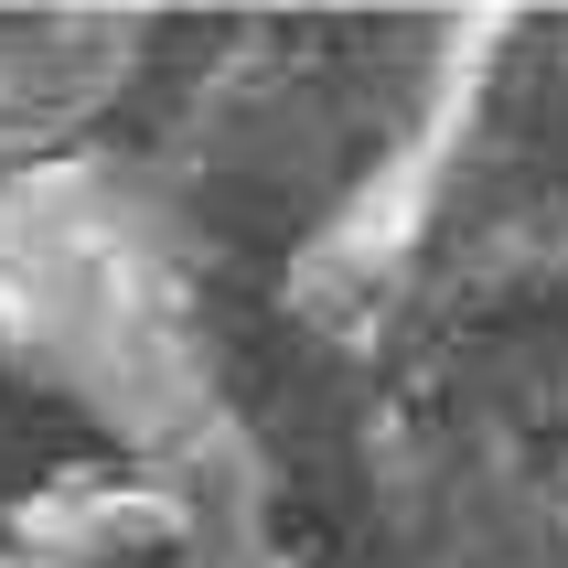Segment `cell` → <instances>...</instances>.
I'll list each match as a JSON object with an SVG mask.
<instances>
[{
	"mask_svg": "<svg viewBox=\"0 0 568 568\" xmlns=\"http://www.w3.org/2000/svg\"><path fill=\"white\" fill-rule=\"evenodd\" d=\"M140 75V22L119 11H0V183L75 161Z\"/></svg>",
	"mask_w": 568,
	"mask_h": 568,
	"instance_id": "cell-2",
	"label": "cell"
},
{
	"mask_svg": "<svg viewBox=\"0 0 568 568\" xmlns=\"http://www.w3.org/2000/svg\"><path fill=\"white\" fill-rule=\"evenodd\" d=\"M0 333L129 450H172L204 408L183 280L87 161L0 183Z\"/></svg>",
	"mask_w": 568,
	"mask_h": 568,
	"instance_id": "cell-1",
	"label": "cell"
},
{
	"mask_svg": "<svg viewBox=\"0 0 568 568\" xmlns=\"http://www.w3.org/2000/svg\"><path fill=\"white\" fill-rule=\"evenodd\" d=\"M0 568H75V558H54L43 537H22V526H11V537H0Z\"/></svg>",
	"mask_w": 568,
	"mask_h": 568,
	"instance_id": "cell-3",
	"label": "cell"
}]
</instances>
